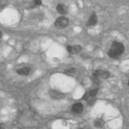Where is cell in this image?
I'll use <instances>...</instances> for the list:
<instances>
[{
    "label": "cell",
    "instance_id": "cell-7",
    "mask_svg": "<svg viewBox=\"0 0 129 129\" xmlns=\"http://www.w3.org/2000/svg\"><path fill=\"white\" fill-rule=\"evenodd\" d=\"M49 94L51 98L53 99H56V100H60V99L65 98V95L61 92L57 90H50Z\"/></svg>",
    "mask_w": 129,
    "mask_h": 129
},
{
    "label": "cell",
    "instance_id": "cell-16",
    "mask_svg": "<svg viewBox=\"0 0 129 129\" xmlns=\"http://www.w3.org/2000/svg\"><path fill=\"white\" fill-rule=\"evenodd\" d=\"M128 86H129V80H128Z\"/></svg>",
    "mask_w": 129,
    "mask_h": 129
},
{
    "label": "cell",
    "instance_id": "cell-9",
    "mask_svg": "<svg viewBox=\"0 0 129 129\" xmlns=\"http://www.w3.org/2000/svg\"><path fill=\"white\" fill-rule=\"evenodd\" d=\"M31 71L30 68L24 67L17 70V73L20 76H28Z\"/></svg>",
    "mask_w": 129,
    "mask_h": 129
},
{
    "label": "cell",
    "instance_id": "cell-1",
    "mask_svg": "<svg viewBox=\"0 0 129 129\" xmlns=\"http://www.w3.org/2000/svg\"><path fill=\"white\" fill-rule=\"evenodd\" d=\"M124 52V46L119 42H113L108 55L111 58L116 59L120 56Z\"/></svg>",
    "mask_w": 129,
    "mask_h": 129
},
{
    "label": "cell",
    "instance_id": "cell-11",
    "mask_svg": "<svg viewBox=\"0 0 129 129\" xmlns=\"http://www.w3.org/2000/svg\"><path fill=\"white\" fill-rule=\"evenodd\" d=\"M65 73L67 74H73L75 73V69L74 68H71V69L66 70L65 71Z\"/></svg>",
    "mask_w": 129,
    "mask_h": 129
},
{
    "label": "cell",
    "instance_id": "cell-12",
    "mask_svg": "<svg viewBox=\"0 0 129 129\" xmlns=\"http://www.w3.org/2000/svg\"><path fill=\"white\" fill-rule=\"evenodd\" d=\"M33 4L34 6H40L42 5L41 0H33Z\"/></svg>",
    "mask_w": 129,
    "mask_h": 129
},
{
    "label": "cell",
    "instance_id": "cell-2",
    "mask_svg": "<svg viewBox=\"0 0 129 129\" xmlns=\"http://www.w3.org/2000/svg\"><path fill=\"white\" fill-rule=\"evenodd\" d=\"M69 23V20L67 17L65 16H61V17H58L56 19V21L54 22V25L57 28L59 29H63L65 28Z\"/></svg>",
    "mask_w": 129,
    "mask_h": 129
},
{
    "label": "cell",
    "instance_id": "cell-14",
    "mask_svg": "<svg viewBox=\"0 0 129 129\" xmlns=\"http://www.w3.org/2000/svg\"><path fill=\"white\" fill-rule=\"evenodd\" d=\"M0 129H5L4 125L3 124H0Z\"/></svg>",
    "mask_w": 129,
    "mask_h": 129
},
{
    "label": "cell",
    "instance_id": "cell-10",
    "mask_svg": "<svg viewBox=\"0 0 129 129\" xmlns=\"http://www.w3.org/2000/svg\"><path fill=\"white\" fill-rule=\"evenodd\" d=\"M104 124H105V121H104L103 118H96L95 120L94 125L96 127L102 128L104 126Z\"/></svg>",
    "mask_w": 129,
    "mask_h": 129
},
{
    "label": "cell",
    "instance_id": "cell-13",
    "mask_svg": "<svg viewBox=\"0 0 129 129\" xmlns=\"http://www.w3.org/2000/svg\"><path fill=\"white\" fill-rule=\"evenodd\" d=\"M8 3V0H0V8L4 7Z\"/></svg>",
    "mask_w": 129,
    "mask_h": 129
},
{
    "label": "cell",
    "instance_id": "cell-15",
    "mask_svg": "<svg viewBox=\"0 0 129 129\" xmlns=\"http://www.w3.org/2000/svg\"><path fill=\"white\" fill-rule=\"evenodd\" d=\"M2 37V31H1V29H0V38Z\"/></svg>",
    "mask_w": 129,
    "mask_h": 129
},
{
    "label": "cell",
    "instance_id": "cell-4",
    "mask_svg": "<svg viewBox=\"0 0 129 129\" xmlns=\"http://www.w3.org/2000/svg\"><path fill=\"white\" fill-rule=\"evenodd\" d=\"M97 23H98V17H97L96 14L95 12H93L86 22V25L88 27H91V26L95 25Z\"/></svg>",
    "mask_w": 129,
    "mask_h": 129
},
{
    "label": "cell",
    "instance_id": "cell-6",
    "mask_svg": "<svg viewBox=\"0 0 129 129\" xmlns=\"http://www.w3.org/2000/svg\"><path fill=\"white\" fill-rule=\"evenodd\" d=\"M83 110V105L80 102L75 103L71 107V111L75 114H81Z\"/></svg>",
    "mask_w": 129,
    "mask_h": 129
},
{
    "label": "cell",
    "instance_id": "cell-3",
    "mask_svg": "<svg viewBox=\"0 0 129 129\" xmlns=\"http://www.w3.org/2000/svg\"><path fill=\"white\" fill-rule=\"evenodd\" d=\"M94 78L96 79H107L110 77V74L108 71L104 70H97L93 74Z\"/></svg>",
    "mask_w": 129,
    "mask_h": 129
},
{
    "label": "cell",
    "instance_id": "cell-8",
    "mask_svg": "<svg viewBox=\"0 0 129 129\" xmlns=\"http://www.w3.org/2000/svg\"><path fill=\"white\" fill-rule=\"evenodd\" d=\"M57 10L59 14H62V15H65L67 14L68 9L64 4H59L57 6Z\"/></svg>",
    "mask_w": 129,
    "mask_h": 129
},
{
    "label": "cell",
    "instance_id": "cell-5",
    "mask_svg": "<svg viewBox=\"0 0 129 129\" xmlns=\"http://www.w3.org/2000/svg\"><path fill=\"white\" fill-rule=\"evenodd\" d=\"M67 50L68 52L70 54H78L82 50V47L79 45H75V46H68L67 47Z\"/></svg>",
    "mask_w": 129,
    "mask_h": 129
}]
</instances>
